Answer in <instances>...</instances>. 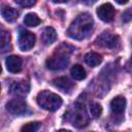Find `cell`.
Segmentation results:
<instances>
[{"label":"cell","mask_w":132,"mask_h":132,"mask_svg":"<svg viewBox=\"0 0 132 132\" xmlns=\"http://www.w3.org/2000/svg\"><path fill=\"white\" fill-rule=\"evenodd\" d=\"M52 2H54V3H65V2H67L68 0H51Z\"/></svg>","instance_id":"24"},{"label":"cell","mask_w":132,"mask_h":132,"mask_svg":"<svg viewBox=\"0 0 132 132\" xmlns=\"http://www.w3.org/2000/svg\"><path fill=\"white\" fill-rule=\"evenodd\" d=\"M125 107H126V99L123 96H117L110 102V108L114 114H122L125 111Z\"/></svg>","instance_id":"12"},{"label":"cell","mask_w":132,"mask_h":132,"mask_svg":"<svg viewBox=\"0 0 132 132\" xmlns=\"http://www.w3.org/2000/svg\"><path fill=\"white\" fill-rule=\"evenodd\" d=\"M41 39H42V42L44 44H52L56 39H57V33H56V30L52 27H46L43 32H42V35H41Z\"/></svg>","instance_id":"14"},{"label":"cell","mask_w":132,"mask_h":132,"mask_svg":"<svg viewBox=\"0 0 132 132\" xmlns=\"http://www.w3.org/2000/svg\"><path fill=\"white\" fill-rule=\"evenodd\" d=\"M5 65H6V69L11 72V73H18L22 70V65H23V61L19 56H9L6 61H5Z\"/></svg>","instance_id":"9"},{"label":"cell","mask_w":132,"mask_h":132,"mask_svg":"<svg viewBox=\"0 0 132 132\" xmlns=\"http://www.w3.org/2000/svg\"><path fill=\"white\" fill-rule=\"evenodd\" d=\"M73 48L68 44H61L56 48L55 53L47 58L45 65L51 70H61L65 68L69 62V56Z\"/></svg>","instance_id":"2"},{"label":"cell","mask_w":132,"mask_h":132,"mask_svg":"<svg viewBox=\"0 0 132 132\" xmlns=\"http://www.w3.org/2000/svg\"><path fill=\"white\" fill-rule=\"evenodd\" d=\"M70 73H71V76L76 79V80H81V79H85L86 76H87V73H86V70L85 68L79 65V64H75L71 67V70H70Z\"/></svg>","instance_id":"16"},{"label":"cell","mask_w":132,"mask_h":132,"mask_svg":"<svg viewBox=\"0 0 132 132\" xmlns=\"http://www.w3.org/2000/svg\"><path fill=\"white\" fill-rule=\"evenodd\" d=\"M69 120L72 122V125L77 128H84L89 124V116L86 111L84 104H74L73 109L70 111Z\"/></svg>","instance_id":"4"},{"label":"cell","mask_w":132,"mask_h":132,"mask_svg":"<svg viewBox=\"0 0 132 132\" xmlns=\"http://www.w3.org/2000/svg\"><path fill=\"white\" fill-rule=\"evenodd\" d=\"M114 13L116 10L113 6L109 3H104L101 6H99L97 9V14L99 19L102 20L103 22H111L114 18Z\"/></svg>","instance_id":"8"},{"label":"cell","mask_w":132,"mask_h":132,"mask_svg":"<svg viewBox=\"0 0 132 132\" xmlns=\"http://www.w3.org/2000/svg\"><path fill=\"white\" fill-rule=\"evenodd\" d=\"M10 50V34L9 32L2 30L1 31V52L5 53Z\"/></svg>","instance_id":"17"},{"label":"cell","mask_w":132,"mask_h":132,"mask_svg":"<svg viewBox=\"0 0 132 132\" xmlns=\"http://www.w3.org/2000/svg\"><path fill=\"white\" fill-rule=\"evenodd\" d=\"M1 14H2L3 19H4L6 22H8V23H11V22L15 21V20L19 18V12H18L14 8H12V7H10V6H6V5L2 7V9H1Z\"/></svg>","instance_id":"13"},{"label":"cell","mask_w":132,"mask_h":132,"mask_svg":"<svg viewBox=\"0 0 132 132\" xmlns=\"http://www.w3.org/2000/svg\"><path fill=\"white\" fill-rule=\"evenodd\" d=\"M6 109L12 114H23L27 110V103L22 98H14L6 103Z\"/></svg>","instance_id":"7"},{"label":"cell","mask_w":132,"mask_h":132,"mask_svg":"<svg viewBox=\"0 0 132 132\" xmlns=\"http://www.w3.org/2000/svg\"><path fill=\"white\" fill-rule=\"evenodd\" d=\"M52 82L55 88H57L60 91L65 92V93H69L74 86L73 82L67 77H58V78L54 79Z\"/></svg>","instance_id":"11"},{"label":"cell","mask_w":132,"mask_h":132,"mask_svg":"<svg viewBox=\"0 0 132 132\" xmlns=\"http://www.w3.org/2000/svg\"><path fill=\"white\" fill-rule=\"evenodd\" d=\"M90 113L93 118H99L100 114L102 113V107L99 103L97 102H93L90 105Z\"/></svg>","instance_id":"19"},{"label":"cell","mask_w":132,"mask_h":132,"mask_svg":"<svg viewBox=\"0 0 132 132\" xmlns=\"http://www.w3.org/2000/svg\"><path fill=\"white\" fill-rule=\"evenodd\" d=\"M84 3H86V4H93L94 2H96L97 0H81Z\"/></svg>","instance_id":"23"},{"label":"cell","mask_w":132,"mask_h":132,"mask_svg":"<svg viewBox=\"0 0 132 132\" xmlns=\"http://www.w3.org/2000/svg\"><path fill=\"white\" fill-rule=\"evenodd\" d=\"M94 27V21L91 14L87 12H82L78 14L74 21L71 23L67 30V34L69 37L77 40L85 39L88 37L93 30Z\"/></svg>","instance_id":"1"},{"label":"cell","mask_w":132,"mask_h":132,"mask_svg":"<svg viewBox=\"0 0 132 132\" xmlns=\"http://www.w3.org/2000/svg\"><path fill=\"white\" fill-rule=\"evenodd\" d=\"M40 19L38 18V15L36 13H28L25 15L24 18V23L25 25L29 26V27H36L40 24Z\"/></svg>","instance_id":"18"},{"label":"cell","mask_w":132,"mask_h":132,"mask_svg":"<svg viewBox=\"0 0 132 132\" xmlns=\"http://www.w3.org/2000/svg\"><path fill=\"white\" fill-rule=\"evenodd\" d=\"M85 62L91 67H96L102 62V57L97 53L90 52L85 56Z\"/></svg>","instance_id":"15"},{"label":"cell","mask_w":132,"mask_h":132,"mask_svg":"<svg viewBox=\"0 0 132 132\" xmlns=\"http://www.w3.org/2000/svg\"><path fill=\"white\" fill-rule=\"evenodd\" d=\"M116 2H117L118 4H121V5H124V4H126V3H128V2H129V0H116Z\"/></svg>","instance_id":"22"},{"label":"cell","mask_w":132,"mask_h":132,"mask_svg":"<svg viewBox=\"0 0 132 132\" xmlns=\"http://www.w3.org/2000/svg\"><path fill=\"white\" fill-rule=\"evenodd\" d=\"M15 2L22 7H31L36 3V0H15Z\"/></svg>","instance_id":"21"},{"label":"cell","mask_w":132,"mask_h":132,"mask_svg":"<svg viewBox=\"0 0 132 132\" xmlns=\"http://www.w3.org/2000/svg\"><path fill=\"white\" fill-rule=\"evenodd\" d=\"M40 127V123L38 122H31V123H28L26 125H24L22 128H21V131H25V132H34V131H37Z\"/></svg>","instance_id":"20"},{"label":"cell","mask_w":132,"mask_h":132,"mask_svg":"<svg viewBox=\"0 0 132 132\" xmlns=\"http://www.w3.org/2000/svg\"><path fill=\"white\" fill-rule=\"evenodd\" d=\"M37 103L45 110L56 111L61 107L63 101L62 98L57 94L44 90L37 95Z\"/></svg>","instance_id":"3"},{"label":"cell","mask_w":132,"mask_h":132,"mask_svg":"<svg viewBox=\"0 0 132 132\" xmlns=\"http://www.w3.org/2000/svg\"><path fill=\"white\" fill-rule=\"evenodd\" d=\"M120 38L118 35H114L112 33L109 32H103L102 34H100L97 38H96V44L100 47H104V48H116L119 44Z\"/></svg>","instance_id":"5"},{"label":"cell","mask_w":132,"mask_h":132,"mask_svg":"<svg viewBox=\"0 0 132 132\" xmlns=\"http://www.w3.org/2000/svg\"><path fill=\"white\" fill-rule=\"evenodd\" d=\"M29 91H30V85H29V82H27L25 80L13 82L10 87V93L15 96H20V97L27 95L29 93Z\"/></svg>","instance_id":"10"},{"label":"cell","mask_w":132,"mask_h":132,"mask_svg":"<svg viewBox=\"0 0 132 132\" xmlns=\"http://www.w3.org/2000/svg\"><path fill=\"white\" fill-rule=\"evenodd\" d=\"M35 40L36 37L35 35L27 30H23L21 31L20 35H19V47L21 51H30L34 45H35Z\"/></svg>","instance_id":"6"}]
</instances>
